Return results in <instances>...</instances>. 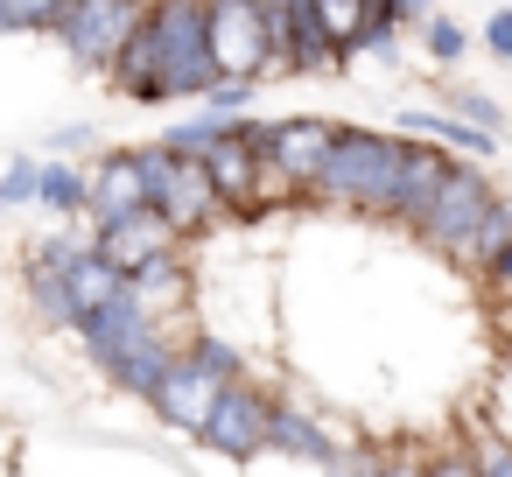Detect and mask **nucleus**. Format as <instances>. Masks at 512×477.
Returning <instances> with one entry per match:
<instances>
[{
    "label": "nucleus",
    "instance_id": "f257e3e1",
    "mask_svg": "<svg viewBox=\"0 0 512 477\" xmlns=\"http://www.w3.org/2000/svg\"><path fill=\"white\" fill-rule=\"evenodd\" d=\"M400 134H379V127H344L337 120V141L316 169V183L302 190V204H323V211H344V218H379L386 204V183L400 169Z\"/></svg>",
    "mask_w": 512,
    "mask_h": 477
},
{
    "label": "nucleus",
    "instance_id": "f03ea898",
    "mask_svg": "<svg viewBox=\"0 0 512 477\" xmlns=\"http://www.w3.org/2000/svg\"><path fill=\"white\" fill-rule=\"evenodd\" d=\"M141 29H148V57H155V85L162 106L176 99H204L211 50H204V0H141Z\"/></svg>",
    "mask_w": 512,
    "mask_h": 477
},
{
    "label": "nucleus",
    "instance_id": "7ed1b4c3",
    "mask_svg": "<svg viewBox=\"0 0 512 477\" xmlns=\"http://www.w3.org/2000/svg\"><path fill=\"white\" fill-rule=\"evenodd\" d=\"M127 155H134V176H141V197L176 225V239H211L225 225V211H218V197H211V183L190 155H176L162 141H134Z\"/></svg>",
    "mask_w": 512,
    "mask_h": 477
},
{
    "label": "nucleus",
    "instance_id": "20e7f679",
    "mask_svg": "<svg viewBox=\"0 0 512 477\" xmlns=\"http://www.w3.org/2000/svg\"><path fill=\"white\" fill-rule=\"evenodd\" d=\"M239 141L302 197V190L316 183L330 141H337V120H330V113H288V120H253V113H239Z\"/></svg>",
    "mask_w": 512,
    "mask_h": 477
},
{
    "label": "nucleus",
    "instance_id": "39448f33",
    "mask_svg": "<svg viewBox=\"0 0 512 477\" xmlns=\"http://www.w3.org/2000/svg\"><path fill=\"white\" fill-rule=\"evenodd\" d=\"M204 50L218 78H274L267 43V0H204Z\"/></svg>",
    "mask_w": 512,
    "mask_h": 477
},
{
    "label": "nucleus",
    "instance_id": "423d86ee",
    "mask_svg": "<svg viewBox=\"0 0 512 477\" xmlns=\"http://www.w3.org/2000/svg\"><path fill=\"white\" fill-rule=\"evenodd\" d=\"M491 197H498V176H491L484 162L456 155V162H449V176L435 183V197L421 204V218H414L407 232H414V239H421L428 253H442V260H449V253L463 246V232L477 225V211H484Z\"/></svg>",
    "mask_w": 512,
    "mask_h": 477
},
{
    "label": "nucleus",
    "instance_id": "0eeeda50",
    "mask_svg": "<svg viewBox=\"0 0 512 477\" xmlns=\"http://www.w3.org/2000/svg\"><path fill=\"white\" fill-rule=\"evenodd\" d=\"M274 400H281V393L260 386L253 372L232 379V386H218V400H211L197 442H204L211 456H225V463H253V456H267V414H274Z\"/></svg>",
    "mask_w": 512,
    "mask_h": 477
},
{
    "label": "nucleus",
    "instance_id": "6e6552de",
    "mask_svg": "<svg viewBox=\"0 0 512 477\" xmlns=\"http://www.w3.org/2000/svg\"><path fill=\"white\" fill-rule=\"evenodd\" d=\"M134 22H141V0H57L50 36L64 43V57H71L78 71H99V78H106V64H113L120 43L134 36Z\"/></svg>",
    "mask_w": 512,
    "mask_h": 477
},
{
    "label": "nucleus",
    "instance_id": "1a4fd4ad",
    "mask_svg": "<svg viewBox=\"0 0 512 477\" xmlns=\"http://www.w3.org/2000/svg\"><path fill=\"white\" fill-rule=\"evenodd\" d=\"M407 141V134H400ZM449 148H435V141H407L400 148V169H393V183H386V204H379V218L372 225H393V232H407L414 218H421V204L435 197V183L449 176Z\"/></svg>",
    "mask_w": 512,
    "mask_h": 477
},
{
    "label": "nucleus",
    "instance_id": "9d476101",
    "mask_svg": "<svg viewBox=\"0 0 512 477\" xmlns=\"http://www.w3.org/2000/svg\"><path fill=\"white\" fill-rule=\"evenodd\" d=\"M85 246L113 267V274H134L148 253H162V246H183L176 239V225L155 211V204H134V211H120V218H106V225H92L85 232Z\"/></svg>",
    "mask_w": 512,
    "mask_h": 477
},
{
    "label": "nucleus",
    "instance_id": "9b49d317",
    "mask_svg": "<svg viewBox=\"0 0 512 477\" xmlns=\"http://www.w3.org/2000/svg\"><path fill=\"white\" fill-rule=\"evenodd\" d=\"M169 365H176V337H169L162 323H141V330H134V337H127L99 372H106V386H113V393L148 400V393L162 386V372H169Z\"/></svg>",
    "mask_w": 512,
    "mask_h": 477
},
{
    "label": "nucleus",
    "instance_id": "f8f14e48",
    "mask_svg": "<svg viewBox=\"0 0 512 477\" xmlns=\"http://www.w3.org/2000/svg\"><path fill=\"white\" fill-rule=\"evenodd\" d=\"M337 442H344V435H337L316 407H302V400H274V414H267V456L323 470V463L337 456Z\"/></svg>",
    "mask_w": 512,
    "mask_h": 477
},
{
    "label": "nucleus",
    "instance_id": "ddd939ff",
    "mask_svg": "<svg viewBox=\"0 0 512 477\" xmlns=\"http://www.w3.org/2000/svg\"><path fill=\"white\" fill-rule=\"evenodd\" d=\"M211 400H218V379H211V372H197V365L176 351V365H169V372H162V386L148 393V414H155L162 428H176V435H190V442H197V428H204Z\"/></svg>",
    "mask_w": 512,
    "mask_h": 477
},
{
    "label": "nucleus",
    "instance_id": "4468645a",
    "mask_svg": "<svg viewBox=\"0 0 512 477\" xmlns=\"http://www.w3.org/2000/svg\"><path fill=\"white\" fill-rule=\"evenodd\" d=\"M134 204H148V197H141V176H134V155H127V148H106V155L85 169V218L106 225V218L134 211Z\"/></svg>",
    "mask_w": 512,
    "mask_h": 477
},
{
    "label": "nucleus",
    "instance_id": "2eb2a0df",
    "mask_svg": "<svg viewBox=\"0 0 512 477\" xmlns=\"http://www.w3.org/2000/svg\"><path fill=\"white\" fill-rule=\"evenodd\" d=\"M400 134L407 141H435V148H449V155H470V162H491L505 141L498 134H477L470 120H456V113H435V106H407L400 113Z\"/></svg>",
    "mask_w": 512,
    "mask_h": 477
},
{
    "label": "nucleus",
    "instance_id": "dca6fc26",
    "mask_svg": "<svg viewBox=\"0 0 512 477\" xmlns=\"http://www.w3.org/2000/svg\"><path fill=\"white\" fill-rule=\"evenodd\" d=\"M512 246V190H498L484 211H477V225L463 232V246L449 253V267H463V274H484L498 253Z\"/></svg>",
    "mask_w": 512,
    "mask_h": 477
},
{
    "label": "nucleus",
    "instance_id": "f3484780",
    "mask_svg": "<svg viewBox=\"0 0 512 477\" xmlns=\"http://www.w3.org/2000/svg\"><path fill=\"white\" fill-rule=\"evenodd\" d=\"M36 204H43V211H57L64 225H71V218H85V162H71V155L36 162Z\"/></svg>",
    "mask_w": 512,
    "mask_h": 477
},
{
    "label": "nucleus",
    "instance_id": "a211bd4d",
    "mask_svg": "<svg viewBox=\"0 0 512 477\" xmlns=\"http://www.w3.org/2000/svg\"><path fill=\"white\" fill-rule=\"evenodd\" d=\"M22 295L36 309L43 330H71V302H64V267H43V260H22Z\"/></svg>",
    "mask_w": 512,
    "mask_h": 477
},
{
    "label": "nucleus",
    "instance_id": "6ab92c4d",
    "mask_svg": "<svg viewBox=\"0 0 512 477\" xmlns=\"http://www.w3.org/2000/svg\"><path fill=\"white\" fill-rule=\"evenodd\" d=\"M120 281H127V274H113V267H106V260H99V253L85 246V253H78V260L64 267V302H71V323H78V316H85L92 302H106V295H113Z\"/></svg>",
    "mask_w": 512,
    "mask_h": 477
},
{
    "label": "nucleus",
    "instance_id": "aec40b11",
    "mask_svg": "<svg viewBox=\"0 0 512 477\" xmlns=\"http://www.w3.org/2000/svg\"><path fill=\"white\" fill-rule=\"evenodd\" d=\"M309 15H316V29L330 36L337 64L351 71V64H358V22H365V0H309Z\"/></svg>",
    "mask_w": 512,
    "mask_h": 477
},
{
    "label": "nucleus",
    "instance_id": "412c9836",
    "mask_svg": "<svg viewBox=\"0 0 512 477\" xmlns=\"http://www.w3.org/2000/svg\"><path fill=\"white\" fill-rule=\"evenodd\" d=\"M449 113H456V120H470L477 134H498V141H505V127H512V120H505V106H498L484 85H463V78H449Z\"/></svg>",
    "mask_w": 512,
    "mask_h": 477
},
{
    "label": "nucleus",
    "instance_id": "4be33fe9",
    "mask_svg": "<svg viewBox=\"0 0 512 477\" xmlns=\"http://www.w3.org/2000/svg\"><path fill=\"white\" fill-rule=\"evenodd\" d=\"M414 29H421L428 64H463V57H470V29H463L456 15H442V8H435V15H421Z\"/></svg>",
    "mask_w": 512,
    "mask_h": 477
},
{
    "label": "nucleus",
    "instance_id": "5701e85b",
    "mask_svg": "<svg viewBox=\"0 0 512 477\" xmlns=\"http://www.w3.org/2000/svg\"><path fill=\"white\" fill-rule=\"evenodd\" d=\"M386 449H393V442L351 435V442H337V456L323 463V477H386Z\"/></svg>",
    "mask_w": 512,
    "mask_h": 477
},
{
    "label": "nucleus",
    "instance_id": "b1692460",
    "mask_svg": "<svg viewBox=\"0 0 512 477\" xmlns=\"http://www.w3.org/2000/svg\"><path fill=\"white\" fill-rule=\"evenodd\" d=\"M197 106H204V113H225V120H239V113H253V106H260V78H211Z\"/></svg>",
    "mask_w": 512,
    "mask_h": 477
},
{
    "label": "nucleus",
    "instance_id": "393cba45",
    "mask_svg": "<svg viewBox=\"0 0 512 477\" xmlns=\"http://www.w3.org/2000/svg\"><path fill=\"white\" fill-rule=\"evenodd\" d=\"M57 0H0V36H50Z\"/></svg>",
    "mask_w": 512,
    "mask_h": 477
},
{
    "label": "nucleus",
    "instance_id": "a878e982",
    "mask_svg": "<svg viewBox=\"0 0 512 477\" xmlns=\"http://www.w3.org/2000/svg\"><path fill=\"white\" fill-rule=\"evenodd\" d=\"M463 435H470L477 477H512V435H498V428H463Z\"/></svg>",
    "mask_w": 512,
    "mask_h": 477
},
{
    "label": "nucleus",
    "instance_id": "bb28decb",
    "mask_svg": "<svg viewBox=\"0 0 512 477\" xmlns=\"http://www.w3.org/2000/svg\"><path fill=\"white\" fill-rule=\"evenodd\" d=\"M421 477H477V463H470V435H449V442L421 449Z\"/></svg>",
    "mask_w": 512,
    "mask_h": 477
},
{
    "label": "nucleus",
    "instance_id": "cd10ccee",
    "mask_svg": "<svg viewBox=\"0 0 512 477\" xmlns=\"http://www.w3.org/2000/svg\"><path fill=\"white\" fill-rule=\"evenodd\" d=\"M22 204H36V155H15L0 169V211H22Z\"/></svg>",
    "mask_w": 512,
    "mask_h": 477
},
{
    "label": "nucleus",
    "instance_id": "c85d7f7f",
    "mask_svg": "<svg viewBox=\"0 0 512 477\" xmlns=\"http://www.w3.org/2000/svg\"><path fill=\"white\" fill-rule=\"evenodd\" d=\"M470 43H477L491 64H512V8H491V15H484V29H477Z\"/></svg>",
    "mask_w": 512,
    "mask_h": 477
},
{
    "label": "nucleus",
    "instance_id": "c756f323",
    "mask_svg": "<svg viewBox=\"0 0 512 477\" xmlns=\"http://www.w3.org/2000/svg\"><path fill=\"white\" fill-rule=\"evenodd\" d=\"M92 148H99V134H92L85 120H71V127L50 134V155H71V162H78V155H92Z\"/></svg>",
    "mask_w": 512,
    "mask_h": 477
},
{
    "label": "nucleus",
    "instance_id": "7c9ffc66",
    "mask_svg": "<svg viewBox=\"0 0 512 477\" xmlns=\"http://www.w3.org/2000/svg\"><path fill=\"white\" fill-rule=\"evenodd\" d=\"M477 288H484V302H505V295H512V246H505L484 274H477Z\"/></svg>",
    "mask_w": 512,
    "mask_h": 477
},
{
    "label": "nucleus",
    "instance_id": "2f4dec72",
    "mask_svg": "<svg viewBox=\"0 0 512 477\" xmlns=\"http://www.w3.org/2000/svg\"><path fill=\"white\" fill-rule=\"evenodd\" d=\"M386 15H393L400 29H414L421 15H435V0H386Z\"/></svg>",
    "mask_w": 512,
    "mask_h": 477
},
{
    "label": "nucleus",
    "instance_id": "473e14b6",
    "mask_svg": "<svg viewBox=\"0 0 512 477\" xmlns=\"http://www.w3.org/2000/svg\"><path fill=\"white\" fill-rule=\"evenodd\" d=\"M386 477H421V449H386Z\"/></svg>",
    "mask_w": 512,
    "mask_h": 477
},
{
    "label": "nucleus",
    "instance_id": "72a5a7b5",
    "mask_svg": "<svg viewBox=\"0 0 512 477\" xmlns=\"http://www.w3.org/2000/svg\"><path fill=\"white\" fill-rule=\"evenodd\" d=\"M491 323H498V344H505V337H512V295H505V302H491Z\"/></svg>",
    "mask_w": 512,
    "mask_h": 477
}]
</instances>
